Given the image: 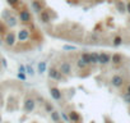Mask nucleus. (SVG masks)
<instances>
[{
	"label": "nucleus",
	"mask_w": 130,
	"mask_h": 123,
	"mask_svg": "<svg viewBox=\"0 0 130 123\" xmlns=\"http://www.w3.org/2000/svg\"><path fill=\"white\" fill-rule=\"evenodd\" d=\"M0 123H65L48 94L22 81L0 82Z\"/></svg>",
	"instance_id": "obj_1"
},
{
	"label": "nucleus",
	"mask_w": 130,
	"mask_h": 123,
	"mask_svg": "<svg viewBox=\"0 0 130 123\" xmlns=\"http://www.w3.org/2000/svg\"><path fill=\"white\" fill-rule=\"evenodd\" d=\"M115 7H116L119 13H125L126 12V3L124 2V0H116V2H115Z\"/></svg>",
	"instance_id": "obj_2"
},
{
	"label": "nucleus",
	"mask_w": 130,
	"mask_h": 123,
	"mask_svg": "<svg viewBox=\"0 0 130 123\" xmlns=\"http://www.w3.org/2000/svg\"><path fill=\"white\" fill-rule=\"evenodd\" d=\"M122 42H124V40H122V37L120 36V35H116V36H113V39H112V45L113 46H120V45H122Z\"/></svg>",
	"instance_id": "obj_3"
},
{
	"label": "nucleus",
	"mask_w": 130,
	"mask_h": 123,
	"mask_svg": "<svg viewBox=\"0 0 130 123\" xmlns=\"http://www.w3.org/2000/svg\"><path fill=\"white\" fill-rule=\"evenodd\" d=\"M124 91H125L126 94H129V95H130V82H129V83H127V85L125 86V89H124Z\"/></svg>",
	"instance_id": "obj_4"
},
{
	"label": "nucleus",
	"mask_w": 130,
	"mask_h": 123,
	"mask_svg": "<svg viewBox=\"0 0 130 123\" xmlns=\"http://www.w3.org/2000/svg\"><path fill=\"white\" fill-rule=\"evenodd\" d=\"M126 12L130 14V0H129V2L126 3Z\"/></svg>",
	"instance_id": "obj_5"
},
{
	"label": "nucleus",
	"mask_w": 130,
	"mask_h": 123,
	"mask_svg": "<svg viewBox=\"0 0 130 123\" xmlns=\"http://www.w3.org/2000/svg\"><path fill=\"white\" fill-rule=\"evenodd\" d=\"M96 3H101V2H103V0H94Z\"/></svg>",
	"instance_id": "obj_6"
}]
</instances>
